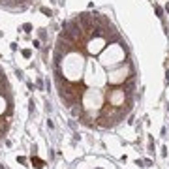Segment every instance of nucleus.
<instances>
[{
	"label": "nucleus",
	"mask_w": 169,
	"mask_h": 169,
	"mask_svg": "<svg viewBox=\"0 0 169 169\" xmlns=\"http://www.w3.org/2000/svg\"><path fill=\"white\" fill-rule=\"evenodd\" d=\"M32 2L34 0H0V6L6 10H11V11H19V10L28 8Z\"/></svg>",
	"instance_id": "nucleus-3"
},
{
	"label": "nucleus",
	"mask_w": 169,
	"mask_h": 169,
	"mask_svg": "<svg viewBox=\"0 0 169 169\" xmlns=\"http://www.w3.org/2000/svg\"><path fill=\"white\" fill-rule=\"evenodd\" d=\"M101 13H79L62 25L53 49V79L58 98L87 128L107 130L120 124L134 109L137 75L130 55L107 60L122 39L109 23L100 45Z\"/></svg>",
	"instance_id": "nucleus-1"
},
{
	"label": "nucleus",
	"mask_w": 169,
	"mask_h": 169,
	"mask_svg": "<svg viewBox=\"0 0 169 169\" xmlns=\"http://www.w3.org/2000/svg\"><path fill=\"white\" fill-rule=\"evenodd\" d=\"M13 115H15L13 90L4 70L0 68V141H4V137L8 135L13 122Z\"/></svg>",
	"instance_id": "nucleus-2"
}]
</instances>
